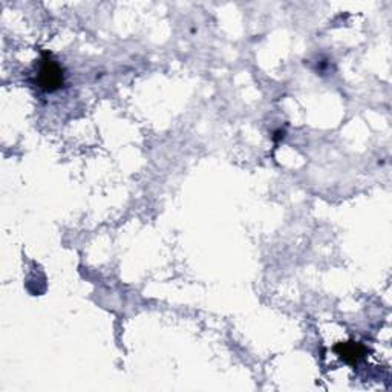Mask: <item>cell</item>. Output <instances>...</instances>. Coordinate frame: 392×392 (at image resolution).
Listing matches in <instances>:
<instances>
[{
    "label": "cell",
    "mask_w": 392,
    "mask_h": 392,
    "mask_svg": "<svg viewBox=\"0 0 392 392\" xmlns=\"http://www.w3.org/2000/svg\"><path fill=\"white\" fill-rule=\"evenodd\" d=\"M65 83V74L62 66L58 65L53 55L51 54H44L41 57L40 70L37 74V84L40 89H44L46 92H54L57 89H60Z\"/></svg>",
    "instance_id": "cell-1"
},
{
    "label": "cell",
    "mask_w": 392,
    "mask_h": 392,
    "mask_svg": "<svg viewBox=\"0 0 392 392\" xmlns=\"http://www.w3.org/2000/svg\"><path fill=\"white\" fill-rule=\"evenodd\" d=\"M365 346L355 342H345L336 345V353L348 363H357L365 355Z\"/></svg>",
    "instance_id": "cell-2"
}]
</instances>
